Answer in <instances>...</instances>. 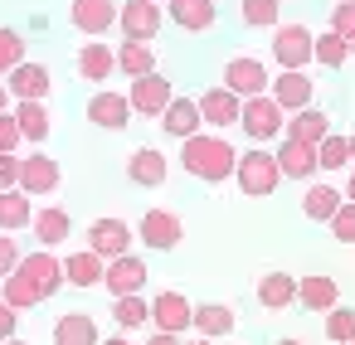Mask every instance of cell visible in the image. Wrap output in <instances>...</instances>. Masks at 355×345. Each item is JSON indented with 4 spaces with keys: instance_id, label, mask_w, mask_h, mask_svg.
<instances>
[{
    "instance_id": "43",
    "label": "cell",
    "mask_w": 355,
    "mask_h": 345,
    "mask_svg": "<svg viewBox=\"0 0 355 345\" xmlns=\"http://www.w3.org/2000/svg\"><path fill=\"white\" fill-rule=\"evenodd\" d=\"M326 224H331V238H336V243H355V204H350V200H345Z\"/></svg>"
},
{
    "instance_id": "12",
    "label": "cell",
    "mask_w": 355,
    "mask_h": 345,
    "mask_svg": "<svg viewBox=\"0 0 355 345\" xmlns=\"http://www.w3.org/2000/svg\"><path fill=\"white\" fill-rule=\"evenodd\" d=\"M171 98H175V88H171V78H161V69L146 78H132V88H127V103L137 117H161Z\"/></svg>"
},
{
    "instance_id": "15",
    "label": "cell",
    "mask_w": 355,
    "mask_h": 345,
    "mask_svg": "<svg viewBox=\"0 0 355 345\" xmlns=\"http://www.w3.org/2000/svg\"><path fill=\"white\" fill-rule=\"evenodd\" d=\"M146 277H151V267H146L137 253H122V258H112V263L103 267V287H107L112 297H132V292H141Z\"/></svg>"
},
{
    "instance_id": "8",
    "label": "cell",
    "mask_w": 355,
    "mask_h": 345,
    "mask_svg": "<svg viewBox=\"0 0 355 345\" xmlns=\"http://www.w3.org/2000/svg\"><path fill=\"white\" fill-rule=\"evenodd\" d=\"M59 185H64V170H59V161L49 156V151H30V156H20V195H59Z\"/></svg>"
},
{
    "instance_id": "56",
    "label": "cell",
    "mask_w": 355,
    "mask_h": 345,
    "mask_svg": "<svg viewBox=\"0 0 355 345\" xmlns=\"http://www.w3.org/2000/svg\"><path fill=\"white\" fill-rule=\"evenodd\" d=\"M151 6H161V0H151Z\"/></svg>"
},
{
    "instance_id": "24",
    "label": "cell",
    "mask_w": 355,
    "mask_h": 345,
    "mask_svg": "<svg viewBox=\"0 0 355 345\" xmlns=\"http://www.w3.org/2000/svg\"><path fill=\"white\" fill-rule=\"evenodd\" d=\"M234 306L229 301H200L195 311H190V330L195 335H205V340H224L229 330H234Z\"/></svg>"
},
{
    "instance_id": "40",
    "label": "cell",
    "mask_w": 355,
    "mask_h": 345,
    "mask_svg": "<svg viewBox=\"0 0 355 345\" xmlns=\"http://www.w3.org/2000/svg\"><path fill=\"white\" fill-rule=\"evenodd\" d=\"M350 166V156H345V136H326L321 146H316V175H336V170H345Z\"/></svg>"
},
{
    "instance_id": "6",
    "label": "cell",
    "mask_w": 355,
    "mask_h": 345,
    "mask_svg": "<svg viewBox=\"0 0 355 345\" xmlns=\"http://www.w3.org/2000/svg\"><path fill=\"white\" fill-rule=\"evenodd\" d=\"M268 83H272V73H268V64L253 59V54H234V59L224 64V88H229L239 103H243V98H263Z\"/></svg>"
},
{
    "instance_id": "34",
    "label": "cell",
    "mask_w": 355,
    "mask_h": 345,
    "mask_svg": "<svg viewBox=\"0 0 355 345\" xmlns=\"http://www.w3.org/2000/svg\"><path fill=\"white\" fill-rule=\"evenodd\" d=\"M112 54H117V73H122V78H146V73H156V54H151V44H132V39H122Z\"/></svg>"
},
{
    "instance_id": "48",
    "label": "cell",
    "mask_w": 355,
    "mask_h": 345,
    "mask_svg": "<svg viewBox=\"0 0 355 345\" xmlns=\"http://www.w3.org/2000/svg\"><path fill=\"white\" fill-rule=\"evenodd\" d=\"M146 345H185V340H180V335H166V330H151Z\"/></svg>"
},
{
    "instance_id": "4",
    "label": "cell",
    "mask_w": 355,
    "mask_h": 345,
    "mask_svg": "<svg viewBox=\"0 0 355 345\" xmlns=\"http://www.w3.org/2000/svg\"><path fill=\"white\" fill-rule=\"evenodd\" d=\"M272 64H277V73H306V64H311V30L306 25H277L272 30Z\"/></svg>"
},
{
    "instance_id": "2",
    "label": "cell",
    "mask_w": 355,
    "mask_h": 345,
    "mask_svg": "<svg viewBox=\"0 0 355 345\" xmlns=\"http://www.w3.org/2000/svg\"><path fill=\"white\" fill-rule=\"evenodd\" d=\"M234 180H239V190H243L248 200H268V195L282 185L277 161H272V151H268V146H248V151L234 161Z\"/></svg>"
},
{
    "instance_id": "53",
    "label": "cell",
    "mask_w": 355,
    "mask_h": 345,
    "mask_svg": "<svg viewBox=\"0 0 355 345\" xmlns=\"http://www.w3.org/2000/svg\"><path fill=\"white\" fill-rule=\"evenodd\" d=\"M0 345H30V340H20V335H10V340H0Z\"/></svg>"
},
{
    "instance_id": "14",
    "label": "cell",
    "mask_w": 355,
    "mask_h": 345,
    "mask_svg": "<svg viewBox=\"0 0 355 345\" xmlns=\"http://www.w3.org/2000/svg\"><path fill=\"white\" fill-rule=\"evenodd\" d=\"M146 301H151V326H156V330H166V335H185V330H190V311H195L190 297H180V292H156V297H146Z\"/></svg>"
},
{
    "instance_id": "19",
    "label": "cell",
    "mask_w": 355,
    "mask_h": 345,
    "mask_svg": "<svg viewBox=\"0 0 355 345\" xmlns=\"http://www.w3.org/2000/svg\"><path fill=\"white\" fill-rule=\"evenodd\" d=\"M268 98L292 117V112H302V107H311V98H316V83L306 78V73H277L272 83H268Z\"/></svg>"
},
{
    "instance_id": "28",
    "label": "cell",
    "mask_w": 355,
    "mask_h": 345,
    "mask_svg": "<svg viewBox=\"0 0 355 345\" xmlns=\"http://www.w3.org/2000/svg\"><path fill=\"white\" fill-rule=\"evenodd\" d=\"M297 301V277L292 272H263L258 277V306L263 311H287Z\"/></svg>"
},
{
    "instance_id": "51",
    "label": "cell",
    "mask_w": 355,
    "mask_h": 345,
    "mask_svg": "<svg viewBox=\"0 0 355 345\" xmlns=\"http://www.w3.org/2000/svg\"><path fill=\"white\" fill-rule=\"evenodd\" d=\"M345 156H350V170H355V136H345Z\"/></svg>"
},
{
    "instance_id": "41",
    "label": "cell",
    "mask_w": 355,
    "mask_h": 345,
    "mask_svg": "<svg viewBox=\"0 0 355 345\" xmlns=\"http://www.w3.org/2000/svg\"><path fill=\"white\" fill-rule=\"evenodd\" d=\"M326 340L331 345H350L355 340V306H331L326 311Z\"/></svg>"
},
{
    "instance_id": "29",
    "label": "cell",
    "mask_w": 355,
    "mask_h": 345,
    "mask_svg": "<svg viewBox=\"0 0 355 345\" xmlns=\"http://www.w3.org/2000/svg\"><path fill=\"white\" fill-rule=\"evenodd\" d=\"M98 321L88 311H64L54 321V345H98Z\"/></svg>"
},
{
    "instance_id": "49",
    "label": "cell",
    "mask_w": 355,
    "mask_h": 345,
    "mask_svg": "<svg viewBox=\"0 0 355 345\" xmlns=\"http://www.w3.org/2000/svg\"><path fill=\"white\" fill-rule=\"evenodd\" d=\"M98 345H137V340H132L127 330H117V335H107V340H98Z\"/></svg>"
},
{
    "instance_id": "13",
    "label": "cell",
    "mask_w": 355,
    "mask_h": 345,
    "mask_svg": "<svg viewBox=\"0 0 355 345\" xmlns=\"http://www.w3.org/2000/svg\"><path fill=\"white\" fill-rule=\"evenodd\" d=\"M69 20H73L78 35L103 39L117 25V0H69Z\"/></svg>"
},
{
    "instance_id": "47",
    "label": "cell",
    "mask_w": 355,
    "mask_h": 345,
    "mask_svg": "<svg viewBox=\"0 0 355 345\" xmlns=\"http://www.w3.org/2000/svg\"><path fill=\"white\" fill-rule=\"evenodd\" d=\"M15 326H20V311H10L6 301H0V340H10V335H15Z\"/></svg>"
},
{
    "instance_id": "22",
    "label": "cell",
    "mask_w": 355,
    "mask_h": 345,
    "mask_svg": "<svg viewBox=\"0 0 355 345\" xmlns=\"http://www.w3.org/2000/svg\"><path fill=\"white\" fill-rule=\"evenodd\" d=\"M30 233L40 238V248H59V243H69V233H73V219H69V209L64 204H44V209H35V219H30Z\"/></svg>"
},
{
    "instance_id": "38",
    "label": "cell",
    "mask_w": 355,
    "mask_h": 345,
    "mask_svg": "<svg viewBox=\"0 0 355 345\" xmlns=\"http://www.w3.org/2000/svg\"><path fill=\"white\" fill-rule=\"evenodd\" d=\"M0 301H6L10 311H35V306H40V292H35L20 272H10V277H0Z\"/></svg>"
},
{
    "instance_id": "44",
    "label": "cell",
    "mask_w": 355,
    "mask_h": 345,
    "mask_svg": "<svg viewBox=\"0 0 355 345\" xmlns=\"http://www.w3.org/2000/svg\"><path fill=\"white\" fill-rule=\"evenodd\" d=\"M20 151V127L10 112H0V156H15Z\"/></svg>"
},
{
    "instance_id": "23",
    "label": "cell",
    "mask_w": 355,
    "mask_h": 345,
    "mask_svg": "<svg viewBox=\"0 0 355 345\" xmlns=\"http://www.w3.org/2000/svg\"><path fill=\"white\" fill-rule=\"evenodd\" d=\"M282 136H287V141H302V146H321V141L331 136V117H326L321 107H302V112H292V117L282 122Z\"/></svg>"
},
{
    "instance_id": "3",
    "label": "cell",
    "mask_w": 355,
    "mask_h": 345,
    "mask_svg": "<svg viewBox=\"0 0 355 345\" xmlns=\"http://www.w3.org/2000/svg\"><path fill=\"white\" fill-rule=\"evenodd\" d=\"M282 122H287V112L263 93V98H243V107H239V127H243V136L253 141V146H268V141H282Z\"/></svg>"
},
{
    "instance_id": "45",
    "label": "cell",
    "mask_w": 355,
    "mask_h": 345,
    "mask_svg": "<svg viewBox=\"0 0 355 345\" xmlns=\"http://www.w3.org/2000/svg\"><path fill=\"white\" fill-rule=\"evenodd\" d=\"M20 267V243H15V233H0V277H10Z\"/></svg>"
},
{
    "instance_id": "27",
    "label": "cell",
    "mask_w": 355,
    "mask_h": 345,
    "mask_svg": "<svg viewBox=\"0 0 355 345\" xmlns=\"http://www.w3.org/2000/svg\"><path fill=\"white\" fill-rule=\"evenodd\" d=\"M297 301L306 306V311H331V306H340V287H336V277L331 272H311V277H297Z\"/></svg>"
},
{
    "instance_id": "39",
    "label": "cell",
    "mask_w": 355,
    "mask_h": 345,
    "mask_svg": "<svg viewBox=\"0 0 355 345\" xmlns=\"http://www.w3.org/2000/svg\"><path fill=\"white\" fill-rule=\"evenodd\" d=\"M25 49H30V39H25L20 30H10V25H0V78H6V73H10L15 64H25V59H30Z\"/></svg>"
},
{
    "instance_id": "35",
    "label": "cell",
    "mask_w": 355,
    "mask_h": 345,
    "mask_svg": "<svg viewBox=\"0 0 355 345\" xmlns=\"http://www.w3.org/2000/svg\"><path fill=\"white\" fill-rule=\"evenodd\" d=\"M112 321H117V330H141V326H151V301L141 297V292H132V297H112Z\"/></svg>"
},
{
    "instance_id": "36",
    "label": "cell",
    "mask_w": 355,
    "mask_h": 345,
    "mask_svg": "<svg viewBox=\"0 0 355 345\" xmlns=\"http://www.w3.org/2000/svg\"><path fill=\"white\" fill-rule=\"evenodd\" d=\"M239 20L248 30H277L282 25V0H239Z\"/></svg>"
},
{
    "instance_id": "30",
    "label": "cell",
    "mask_w": 355,
    "mask_h": 345,
    "mask_svg": "<svg viewBox=\"0 0 355 345\" xmlns=\"http://www.w3.org/2000/svg\"><path fill=\"white\" fill-rule=\"evenodd\" d=\"M10 117H15V127H20V141H35V146H40V141H49V132H54L44 103H15Z\"/></svg>"
},
{
    "instance_id": "11",
    "label": "cell",
    "mask_w": 355,
    "mask_h": 345,
    "mask_svg": "<svg viewBox=\"0 0 355 345\" xmlns=\"http://www.w3.org/2000/svg\"><path fill=\"white\" fill-rule=\"evenodd\" d=\"M137 238H141L146 248H156V253H171V248H180L185 224H180L175 209H146L141 224H137Z\"/></svg>"
},
{
    "instance_id": "50",
    "label": "cell",
    "mask_w": 355,
    "mask_h": 345,
    "mask_svg": "<svg viewBox=\"0 0 355 345\" xmlns=\"http://www.w3.org/2000/svg\"><path fill=\"white\" fill-rule=\"evenodd\" d=\"M340 195H345V200L355 204V170H350V180H345V190H340Z\"/></svg>"
},
{
    "instance_id": "52",
    "label": "cell",
    "mask_w": 355,
    "mask_h": 345,
    "mask_svg": "<svg viewBox=\"0 0 355 345\" xmlns=\"http://www.w3.org/2000/svg\"><path fill=\"white\" fill-rule=\"evenodd\" d=\"M0 112H10V93H6V83H0Z\"/></svg>"
},
{
    "instance_id": "42",
    "label": "cell",
    "mask_w": 355,
    "mask_h": 345,
    "mask_svg": "<svg viewBox=\"0 0 355 345\" xmlns=\"http://www.w3.org/2000/svg\"><path fill=\"white\" fill-rule=\"evenodd\" d=\"M331 35H340L355 49V0H336L331 6Z\"/></svg>"
},
{
    "instance_id": "26",
    "label": "cell",
    "mask_w": 355,
    "mask_h": 345,
    "mask_svg": "<svg viewBox=\"0 0 355 345\" xmlns=\"http://www.w3.org/2000/svg\"><path fill=\"white\" fill-rule=\"evenodd\" d=\"M166 175H171V166H166V156H161L156 146H137V151L127 156V180H132V185L156 190V185H166Z\"/></svg>"
},
{
    "instance_id": "5",
    "label": "cell",
    "mask_w": 355,
    "mask_h": 345,
    "mask_svg": "<svg viewBox=\"0 0 355 345\" xmlns=\"http://www.w3.org/2000/svg\"><path fill=\"white\" fill-rule=\"evenodd\" d=\"M161 25H166V10L151 6V0H122V6H117V30L132 44H151L161 35Z\"/></svg>"
},
{
    "instance_id": "10",
    "label": "cell",
    "mask_w": 355,
    "mask_h": 345,
    "mask_svg": "<svg viewBox=\"0 0 355 345\" xmlns=\"http://www.w3.org/2000/svg\"><path fill=\"white\" fill-rule=\"evenodd\" d=\"M49 88H54V73H49L44 64H35V59L15 64V69L6 73V93H10V103H44Z\"/></svg>"
},
{
    "instance_id": "57",
    "label": "cell",
    "mask_w": 355,
    "mask_h": 345,
    "mask_svg": "<svg viewBox=\"0 0 355 345\" xmlns=\"http://www.w3.org/2000/svg\"><path fill=\"white\" fill-rule=\"evenodd\" d=\"M350 345H355V340H350Z\"/></svg>"
},
{
    "instance_id": "7",
    "label": "cell",
    "mask_w": 355,
    "mask_h": 345,
    "mask_svg": "<svg viewBox=\"0 0 355 345\" xmlns=\"http://www.w3.org/2000/svg\"><path fill=\"white\" fill-rule=\"evenodd\" d=\"M35 292H40V301H49V297H59V287H64V263H59V253H49V248H35V253H20V267H15Z\"/></svg>"
},
{
    "instance_id": "21",
    "label": "cell",
    "mask_w": 355,
    "mask_h": 345,
    "mask_svg": "<svg viewBox=\"0 0 355 345\" xmlns=\"http://www.w3.org/2000/svg\"><path fill=\"white\" fill-rule=\"evenodd\" d=\"M272 161H277V175L282 180H316V146H302V141H287L282 136V146L272 151Z\"/></svg>"
},
{
    "instance_id": "55",
    "label": "cell",
    "mask_w": 355,
    "mask_h": 345,
    "mask_svg": "<svg viewBox=\"0 0 355 345\" xmlns=\"http://www.w3.org/2000/svg\"><path fill=\"white\" fill-rule=\"evenodd\" d=\"M277 345H302V340H277Z\"/></svg>"
},
{
    "instance_id": "32",
    "label": "cell",
    "mask_w": 355,
    "mask_h": 345,
    "mask_svg": "<svg viewBox=\"0 0 355 345\" xmlns=\"http://www.w3.org/2000/svg\"><path fill=\"white\" fill-rule=\"evenodd\" d=\"M64 263V287H98L103 282V258L98 253H88V248H78V253H69V258H59Z\"/></svg>"
},
{
    "instance_id": "33",
    "label": "cell",
    "mask_w": 355,
    "mask_h": 345,
    "mask_svg": "<svg viewBox=\"0 0 355 345\" xmlns=\"http://www.w3.org/2000/svg\"><path fill=\"white\" fill-rule=\"evenodd\" d=\"M35 219V200L20 190H0V233H20Z\"/></svg>"
},
{
    "instance_id": "25",
    "label": "cell",
    "mask_w": 355,
    "mask_h": 345,
    "mask_svg": "<svg viewBox=\"0 0 355 345\" xmlns=\"http://www.w3.org/2000/svg\"><path fill=\"white\" fill-rule=\"evenodd\" d=\"M156 122H161V132H166V136H175V141H185V136L205 132V122H200V107H195V98H171V103H166V112H161Z\"/></svg>"
},
{
    "instance_id": "46",
    "label": "cell",
    "mask_w": 355,
    "mask_h": 345,
    "mask_svg": "<svg viewBox=\"0 0 355 345\" xmlns=\"http://www.w3.org/2000/svg\"><path fill=\"white\" fill-rule=\"evenodd\" d=\"M0 190H20V156H0Z\"/></svg>"
},
{
    "instance_id": "18",
    "label": "cell",
    "mask_w": 355,
    "mask_h": 345,
    "mask_svg": "<svg viewBox=\"0 0 355 345\" xmlns=\"http://www.w3.org/2000/svg\"><path fill=\"white\" fill-rule=\"evenodd\" d=\"M166 15H171L175 30L205 35V30H214V20H219V0H166Z\"/></svg>"
},
{
    "instance_id": "31",
    "label": "cell",
    "mask_w": 355,
    "mask_h": 345,
    "mask_svg": "<svg viewBox=\"0 0 355 345\" xmlns=\"http://www.w3.org/2000/svg\"><path fill=\"white\" fill-rule=\"evenodd\" d=\"M340 204H345V195H340L331 180H311V185H306V195H302V214H306V219H316V224H326Z\"/></svg>"
},
{
    "instance_id": "1",
    "label": "cell",
    "mask_w": 355,
    "mask_h": 345,
    "mask_svg": "<svg viewBox=\"0 0 355 345\" xmlns=\"http://www.w3.org/2000/svg\"><path fill=\"white\" fill-rule=\"evenodd\" d=\"M234 161H239V151H234L219 132H195V136L180 141V166H185V175H195V180H205V185L234 180Z\"/></svg>"
},
{
    "instance_id": "17",
    "label": "cell",
    "mask_w": 355,
    "mask_h": 345,
    "mask_svg": "<svg viewBox=\"0 0 355 345\" xmlns=\"http://www.w3.org/2000/svg\"><path fill=\"white\" fill-rule=\"evenodd\" d=\"M88 122L103 127V132H122V127L132 122V103H127V93L98 88V93L88 98Z\"/></svg>"
},
{
    "instance_id": "16",
    "label": "cell",
    "mask_w": 355,
    "mask_h": 345,
    "mask_svg": "<svg viewBox=\"0 0 355 345\" xmlns=\"http://www.w3.org/2000/svg\"><path fill=\"white\" fill-rule=\"evenodd\" d=\"M195 107H200V122L209 127V132H224V127H239V98L219 83V88H209V93H200L195 98Z\"/></svg>"
},
{
    "instance_id": "9",
    "label": "cell",
    "mask_w": 355,
    "mask_h": 345,
    "mask_svg": "<svg viewBox=\"0 0 355 345\" xmlns=\"http://www.w3.org/2000/svg\"><path fill=\"white\" fill-rule=\"evenodd\" d=\"M88 253H98L103 263H112V258L132 253V224H127V219H117V214L93 219V224H88Z\"/></svg>"
},
{
    "instance_id": "37",
    "label": "cell",
    "mask_w": 355,
    "mask_h": 345,
    "mask_svg": "<svg viewBox=\"0 0 355 345\" xmlns=\"http://www.w3.org/2000/svg\"><path fill=\"white\" fill-rule=\"evenodd\" d=\"M350 54H355V49H350L340 35H331V30H326V35H311V64H321V69H340Z\"/></svg>"
},
{
    "instance_id": "54",
    "label": "cell",
    "mask_w": 355,
    "mask_h": 345,
    "mask_svg": "<svg viewBox=\"0 0 355 345\" xmlns=\"http://www.w3.org/2000/svg\"><path fill=\"white\" fill-rule=\"evenodd\" d=\"M185 345H214V340H205V335H195V340H185Z\"/></svg>"
},
{
    "instance_id": "20",
    "label": "cell",
    "mask_w": 355,
    "mask_h": 345,
    "mask_svg": "<svg viewBox=\"0 0 355 345\" xmlns=\"http://www.w3.org/2000/svg\"><path fill=\"white\" fill-rule=\"evenodd\" d=\"M73 69H78V78H88L93 88H103V83L117 73V54H112V44H103V39H88V44L78 49Z\"/></svg>"
}]
</instances>
